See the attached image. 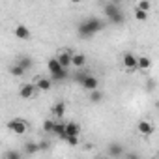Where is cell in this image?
<instances>
[{
  "label": "cell",
  "instance_id": "obj_1",
  "mask_svg": "<svg viewBox=\"0 0 159 159\" xmlns=\"http://www.w3.org/2000/svg\"><path fill=\"white\" fill-rule=\"evenodd\" d=\"M101 30H103V23L98 17H90V19H86L83 23H79V26H77V34L81 38H84V39H90L92 36H96Z\"/></svg>",
  "mask_w": 159,
  "mask_h": 159
},
{
  "label": "cell",
  "instance_id": "obj_16",
  "mask_svg": "<svg viewBox=\"0 0 159 159\" xmlns=\"http://www.w3.org/2000/svg\"><path fill=\"white\" fill-rule=\"evenodd\" d=\"M52 114L56 118H64V114H66V103L64 101H58L56 105H52Z\"/></svg>",
  "mask_w": 159,
  "mask_h": 159
},
{
  "label": "cell",
  "instance_id": "obj_3",
  "mask_svg": "<svg viewBox=\"0 0 159 159\" xmlns=\"http://www.w3.org/2000/svg\"><path fill=\"white\" fill-rule=\"evenodd\" d=\"M6 127H8L11 133H15V135H25L26 129H28V124H26V120H23V118H13V120L8 122Z\"/></svg>",
  "mask_w": 159,
  "mask_h": 159
},
{
  "label": "cell",
  "instance_id": "obj_6",
  "mask_svg": "<svg viewBox=\"0 0 159 159\" xmlns=\"http://www.w3.org/2000/svg\"><path fill=\"white\" fill-rule=\"evenodd\" d=\"M137 131H139L140 135H144V137H150V135L155 131V127H153L152 122H148V120H140V122L137 124Z\"/></svg>",
  "mask_w": 159,
  "mask_h": 159
},
{
  "label": "cell",
  "instance_id": "obj_19",
  "mask_svg": "<svg viewBox=\"0 0 159 159\" xmlns=\"http://www.w3.org/2000/svg\"><path fill=\"white\" fill-rule=\"evenodd\" d=\"M101 99H103V92H101L99 88L90 90V101H92V103H99Z\"/></svg>",
  "mask_w": 159,
  "mask_h": 159
},
{
  "label": "cell",
  "instance_id": "obj_18",
  "mask_svg": "<svg viewBox=\"0 0 159 159\" xmlns=\"http://www.w3.org/2000/svg\"><path fill=\"white\" fill-rule=\"evenodd\" d=\"M17 64H19V66H21V67L26 71V69H32V66H34V60H32L30 56H21Z\"/></svg>",
  "mask_w": 159,
  "mask_h": 159
},
{
  "label": "cell",
  "instance_id": "obj_13",
  "mask_svg": "<svg viewBox=\"0 0 159 159\" xmlns=\"http://www.w3.org/2000/svg\"><path fill=\"white\" fill-rule=\"evenodd\" d=\"M47 69H49V73L52 75V73H58V71H62L64 67L60 66L58 58H49V62H47Z\"/></svg>",
  "mask_w": 159,
  "mask_h": 159
},
{
  "label": "cell",
  "instance_id": "obj_28",
  "mask_svg": "<svg viewBox=\"0 0 159 159\" xmlns=\"http://www.w3.org/2000/svg\"><path fill=\"white\" fill-rule=\"evenodd\" d=\"M6 157H10V159H19L21 157V152H6Z\"/></svg>",
  "mask_w": 159,
  "mask_h": 159
},
{
  "label": "cell",
  "instance_id": "obj_14",
  "mask_svg": "<svg viewBox=\"0 0 159 159\" xmlns=\"http://www.w3.org/2000/svg\"><path fill=\"white\" fill-rule=\"evenodd\" d=\"M107 153L111 157H122L124 155V148H122V144H111L109 150H107Z\"/></svg>",
  "mask_w": 159,
  "mask_h": 159
},
{
  "label": "cell",
  "instance_id": "obj_7",
  "mask_svg": "<svg viewBox=\"0 0 159 159\" xmlns=\"http://www.w3.org/2000/svg\"><path fill=\"white\" fill-rule=\"evenodd\" d=\"M86 66V56L83 52H71V67L81 69Z\"/></svg>",
  "mask_w": 159,
  "mask_h": 159
},
{
  "label": "cell",
  "instance_id": "obj_15",
  "mask_svg": "<svg viewBox=\"0 0 159 159\" xmlns=\"http://www.w3.org/2000/svg\"><path fill=\"white\" fill-rule=\"evenodd\" d=\"M67 77H69V69H62V71L51 75V81H52V83H62V81H66Z\"/></svg>",
  "mask_w": 159,
  "mask_h": 159
},
{
  "label": "cell",
  "instance_id": "obj_25",
  "mask_svg": "<svg viewBox=\"0 0 159 159\" xmlns=\"http://www.w3.org/2000/svg\"><path fill=\"white\" fill-rule=\"evenodd\" d=\"M52 127H54V120H45L43 122V131L45 133H52Z\"/></svg>",
  "mask_w": 159,
  "mask_h": 159
},
{
  "label": "cell",
  "instance_id": "obj_2",
  "mask_svg": "<svg viewBox=\"0 0 159 159\" xmlns=\"http://www.w3.org/2000/svg\"><path fill=\"white\" fill-rule=\"evenodd\" d=\"M105 15H107V19L112 23V25H122L124 23V13H122V10L116 6V4H107L105 6Z\"/></svg>",
  "mask_w": 159,
  "mask_h": 159
},
{
  "label": "cell",
  "instance_id": "obj_21",
  "mask_svg": "<svg viewBox=\"0 0 159 159\" xmlns=\"http://www.w3.org/2000/svg\"><path fill=\"white\" fill-rule=\"evenodd\" d=\"M38 152H39V148H38L36 142H26V144H25V153H26V155H34V153H38Z\"/></svg>",
  "mask_w": 159,
  "mask_h": 159
},
{
  "label": "cell",
  "instance_id": "obj_12",
  "mask_svg": "<svg viewBox=\"0 0 159 159\" xmlns=\"http://www.w3.org/2000/svg\"><path fill=\"white\" fill-rule=\"evenodd\" d=\"M64 133L66 135H79L81 133V125H79L77 122H67L64 125Z\"/></svg>",
  "mask_w": 159,
  "mask_h": 159
},
{
  "label": "cell",
  "instance_id": "obj_27",
  "mask_svg": "<svg viewBox=\"0 0 159 159\" xmlns=\"http://www.w3.org/2000/svg\"><path fill=\"white\" fill-rule=\"evenodd\" d=\"M84 75H86V71H83V67H81V69H79V71L75 73V77H73V79H75V81H77V83H81Z\"/></svg>",
  "mask_w": 159,
  "mask_h": 159
},
{
  "label": "cell",
  "instance_id": "obj_26",
  "mask_svg": "<svg viewBox=\"0 0 159 159\" xmlns=\"http://www.w3.org/2000/svg\"><path fill=\"white\" fill-rule=\"evenodd\" d=\"M139 10H142V11H150V8H152V4H150V0H140L139 2V6H137Z\"/></svg>",
  "mask_w": 159,
  "mask_h": 159
},
{
  "label": "cell",
  "instance_id": "obj_11",
  "mask_svg": "<svg viewBox=\"0 0 159 159\" xmlns=\"http://www.w3.org/2000/svg\"><path fill=\"white\" fill-rule=\"evenodd\" d=\"M34 94H36V86H34V84H23L21 90H19V96H21L23 99H30Z\"/></svg>",
  "mask_w": 159,
  "mask_h": 159
},
{
  "label": "cell",
  "instance_id": "obj_5",
  "mask_svg": "<svg viewBox=\"0 0 159 159\" xmlns=\"http://www.w3.org/2000/svg\"><path fill=\"white\" fill-rule=\"evenodd\" d=\"M122 62H124V67H125L129 73L137 71V56H135L133 52H125L124 58H122Z\"/></svg>",
  "mask_w": 159,
  "mask_h": 159
},
{
  "label": "cell",
  "instance_id": "obj_23",
  "mask_svg": "<svg viewBox=\"0 0 159 159\" xmlns=\"http://www.w3.org/2000/svg\"><path fill=\"white\" fill-rule=\"evenodd\" d=\"M10 73H11L13 77H23V75H25V69H23L19 64H15V66L10 67Z\"/></svg>",
  "mask_w": 159,
  "mask_h": 159
},
{
  "label": "cell",
  "instance_id": "obj_4",
  "mask_svg": "<svg viewBox=\"0 0 159 159\" xmlns=\"http://www.w3.org/2000/svg\"><path fill=\"white\" fill-rule=\"evenodd\" d=\"M81 86H83L84 90H96V88H99V81H98L94 75L86 73V75L83 77V81H81Z\"/></svg>",
  "mask_w": 159,
  "mask_h": 159
},
{
  "label": "cell",
  "instance_id": "obj_29",
  "mask_svg": "<svg viewBox=\"0 0 159 159\" xmlns=\"http://www.w3.org/2000/svg\"><path fill=\"white\" fill-rule=\"evenodd\" d=\"M38 148H39V150H47V148H49V142H47V140H43V142H39V144H38Z\"/></svg>",
  "mask_w": 159,
  "mask_h": 159
},
{
  "label": "cell",
  "instance_id": "obj_9",
  "mask_svg": "<svg viewBox=\"0 0 159 159\" xmlns=\"http://www.w3.org/2000/svg\"><path fill=\"white\" fill-rule=\"evenodd\" d=\"M56 58H58V62H60V66L64 69H69V66H71V51H62Z\"/></svg>",
  "mask_w": 159,
  "mask_h": 159
},
{
  "label": "cell",
  "instance_id": "obj_22",
  "mask_svg": "<svg viewBox=\"0 0 159 159\" xmlns=\"http://www.w3.org/2000/svg\"><path fill=\"white\" fill-rule=\"evenodd\" d=\"M135 19L140 21V23H146V19H148V11H142V10H139V8H135Z\"/></svg>",
  "mask_w": 159,
  "mask_h": 159
},
{
  "label": "cell",
  "instance_id": "obj_10",
  "mask_svg": "<svg viewBox=\"0 0 159 159\" xmlns=\"http://www.w3.org/2000/svg\"><path fill=\"white\" fill-rule=\"evenodd\" d=\"M15 38L28 41V39H30V30H28L25 25H17V26H15Z\"/></svg>",
  "mask_w": 159,
  "mask_h": 159
},
{
  "label": "cell",
  "instance_id": "obj_24",
  "mask_svg": "<svg viewBox=\"0 0 159 159\" xmlns=\"http://www.w3.org/2000/svg\"><path fill=\"white\" fill-rule=\"evenodd\" d=\"M64 140H66L69 146H77V144H79V135H66Z\"/></svg>",
  "mask_w": 159,
  "mask_h": 159
},
{
  "label": "cell",
  "instance_id": "obj_30",
  "mask_svg": "<svg viewBox=\"0 0 159 159\" xmlns=\"http://www.w3.org/2000/svg\"><path fill=\"white\" fill-rule=\"evenodd\" d=\"M71 2H73V4H79V2H83V0H71Z\"/></svg>",
  "mask_w": 159,
  "mask_h": 159
},
{
  "label": "cell",
  "instance_id": "obj_17",
  "mask_svg": "<svg viewBox=\"0 0 159 159\" xmlns=\"http://www.w3.org/2000/svg\"><path fill=\"white\" fill-rule=\"evenodd\" d=\"M150 66H152V62H150L148 56H140V58H137V69L146 71V69H150Z\"/></svg>",
  "mask_w": 159,
  "mask_h": 159
},
{
  "label": "cell",
  "instance_id": "obj_20",
  "mask_svg": "<svg viewBox=\"0 0 159 159\" xmlns=\"http://www.w3.org/2000/svg\"><path fill=\"white\" fill-rule=\"evenodd\" d=\"M64 125H66V124H62V122H54V127H52V133L58 135L62 140H64V137H66V133H64Z\"/></svg>",
  "mask_w": 159,
  "mask_h": 159
},
{
  "label": "cell",
  "instance_id": "obj_8",
  "mask_svg": "<svg viewBox=\"0 0 159 159\" xmlns=\"http://www.w3.org/2000/svg\"><path fill=\"white\" fill-rule=\"evenodd\" d=\"M34 86L39 88V90H43V92H47V90L52 88V81H51V79H47V77H38L36 83H34Z\"/></svg>",
  "mask_w": 159,
  "mask_h": 159
}]
</instances>
